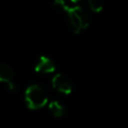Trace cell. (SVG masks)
I'll use <instances>...</instances> for the list:
<instances>
[{
	"mask_svg": "<svg viewBox=\"0 0 128 128\" xmlns=\"http://www.w3.org/2000/svg\"><path fill=\"white\" fill-rule=\"evenodd\" d=\"M24 98L28 108H30L31 110H36L44 107L48 101L45 90L37 84H32L25 90Z\"/></svg>",
	"mask_w": 128,
	"mask_h": 128,
	"instance_id": "1",
	"label": "cell"
},
{
	"mask_svg": "<svg viewBox=\"0 0 128 128\" xmlns=\"http://www.w3.org/2000/svg\"><path fill=\"white\" fill-rule=\"evenodd\" d=\"M51 82H52V86L54 87V89L60 93L70 94L72 91V85H71L70 80L62 74L54 75Z\"/></svg>",
	"mask_w": 128,
	"mask_h": 128,
	"instance_id": "2",
	"label": "cell"
},
{
	"mask_svg": "<svg viewBox=\"0 0 128 128\" xmlns=\"http://www.w3.org/2000/svg\"><path fill=\"white\" fill-rule=\"evenodd\" d=\"M66 14L68 16V21H69L70 28L75 34H78L81 30L85 29L83 21H82L81 17L79 16V14L76 10V7H70Z\"/></svg>",
	"mask_w": 128,
	"mask_h": 128,
	"instance_id": "3",
	"label": "cell"
},
{
	"mask_svg": "<svg viewBox=\"0 0 128 128\" xmlns=\"http://www.w3.org/2000/svg\"><path fill=\"white\" fill-rule=\"evenodd\" d=\"M13 77L14 72L12 68L5 63H0V82L5 83L10 91H13L15 88L13 83Z\"/></svg>",
	"mask_w": 128,
	"mask_h": 128,
	"instance_id": "4",
	"label": "cell"
},
{
	"mask_svg": "<svg viewBox=\"0 0 128 128\" xmlns=\"http://www.w3.org/2000/svg\"><path fill=\"white\" fill-rule=\"evenodd\" d=\"M55 70V64L54 62L47 56H40L36 65H35V71L39 73H52Z\"/></svg>",
	"mask_w": 128,
	"mask_h": 128,
	"instance_id": "5",
	"label": "cell"
},
{
	"mask_svg": "<svg viewBox=\"0 0 128 128\" xmlns=\"http://www.w3.org/2000/svg\"><path fill=\"white\" fill-rule=\"evenodd\" d=\"M48 109L50 111V113L55 116V117H62L65 113V108L64 106L57 100L51 101L48 105Z\"/></svg>",
	"mask_w": 128,
	"mask_h": 128,
	"instance_id": "6",
	"label": "cell"
},
{
	"mask_svg": "<svg viewBox=\"0 0 128 128\" xmlns=\"http://www.w3.org/2000/svg\"><path fill=\"white\" fill-rule=\"evenodd\" d=\"M53 7H54L57 11H59V12H65V13H67L68 10H69V8H70V7L66 4L65 0H54V2H53Z\"/></svg>",
	"mask_w": 128,
	"mask_h": 128,
	"instance_id": "7",
	"label": "cell"
},
{
	"mask_svg": "<svg viewBox=\"0 0 128 128\" xmlns=\"http://www.w3.org/2000/svg\"><path fill=\"white\" fill-rule=\"evenodd\" d=\"M88 3L91 10L94 12H100L104 6V0H88Z\"/></svg>",
	"mask_w": 128,
	"mask_h": 128,
	"instance_id": "8",
	"label": "cell"
},
{
	"mask_svg": "<svg viewBox=\"0 0 128 128\" xmlns=\"http://www.w3.org/2000/svg\"><path fill=\"white\" fill-rule=\"evenodd\" d=\"M79 1H81V0H71V2H73V3H76V2H79Z\"/></svg>",
	"mask_w": 128,
	"mask_h": 128,
	"instance_id": "9",
	"label": "cell"
}]
</instances>
